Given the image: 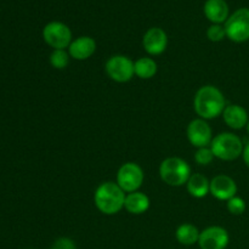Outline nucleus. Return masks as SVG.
Wrapping results in <instances>:
<instances>
[{"mask_svg":"<svg viewBox=\"0 0 249 249\" xmlns=\"http://www.w3.org/2000/svg\"><path fill=\"white\" fill-rule=\"evenodd\" d=\"M229 232L221 226H211L199 233L198 245L201 249H225L228 247Z\"/></svg>","mask_w":249,"mask_h":249,"instance_id":"obj_10","label":"nucleus"},{"mask_svg":"<svg viewBox=\"0 0 249 249\" xmlns=\"http://www.w3.org/2000/svg\"><path fill=\"white\" fill-rule=\"evenodd\" d=\"M107 75L117 83H126L134 77V62L124 55H114L107 60L105 66Z\"/></svg>","mask_w":249,"mask_h":249,"instance_id":"obj_8","label":"nucleus"},{"mask_svg":"<svg viewBox=\"0 0 249 249\" xmlns=\"http://www.w3.org/2000/svg\"><path fill=\"white\" fill-rule=\"evenodd\" d=\"M143 170L139 164L133 162L124 163L117 173V184L124 192L138 191L143 182Z\"/></svg>","mask_w":249,"mask_h":249,"instance_id":"obj_6","label":"nucleus"},{"mask_svg":"<svg viewBox=\"0 0 249 249\" xmlns=\"http://www.w3.org/2000/svg\"><path fill=\"white\" fill-rule=\"evenodd\" d=\"M124 208L126 212L135 215H140L147 212L150 208V198L142 192H131L125 196V202H124Z\"/></svg>","mask_w":249,"mask_h":249,"instance_id":"obj_16","label":"nucleus"},{"mask_svg":"<svg viewBox=\"0 0 249 249\" xmlns=\"http://www.w3.org/2000/svg\"><path fill=\"white\" fill-rule=\"evenodd\" d=\"M134 72L140 79H151L157 73V63L151 57H140L134 62Z\"/></svg>","mask_w":249,"mask_h":249,"instance_id":"obj_18","label":"nucleus"},{"mask_svg":"<svg viewBox=\"0 0 249 249\" xmlns=\"http://www.w3.org/2000/svg\"><path fill=\"white\" fill-rule=\"evenodd\" d=\"M186 186L189 194L195 198H203L211 192V181H208V179L199 173L190 177Z\"/></svg>","mask_w":249,"mask_h":249,"instance_id":"obj_17","label":"nucleus"},{"mask_svg":"<svg viewBox=\"0 0 249 249\" xmlns=\"http://www.w3.org/2000/svg\"><path fill=\"white\" fill-rule=\"evenodd\" d=\"M216 199L229 201L237 194V185L232 178L228 175H216L211 180V192Z\"/></svg>","mask_w":249,"mask_h":249,"instance_id":"obj_11","label":"nucleus"},{"mask_svg":"<svg viewBox=\"0 0 249 249\" xmlns=\"http://www.w3.org/2000/svg\"><path fill=\"white\" fill-rule=\"evenodd\" d=\"M199 233L201 232L198 231V229L192 224H182L177 229L175 237H177L178 242L181 245L192 246L195 243H198Z\"/></svg>","mask_w":249,"mask_h":249,"instance_id":"obj_19","label":"nucleus"},{"mask_svg":"<svg viewBox=\"0 0 249 249\" xmlns=\"http://www.w3.org/2000/svg\"><path fill=\"white\" fill-rule=\"evenodd\" d=\"M228 211L233 215H241L246 211V202L241 197H232L228 201Z\"/></svg>","mask_w":249,"mask_h":249,"instance_id":"obj_22","label":"nucleus"},{"mask_svg":"<svg viewBox=\"0 0 249 249\" xmlns=\"http://www.w3.org/2000/svg\"><path fill=\"white\" fill-rule=\"evenodd\" d=\"M51 249H75V245L71 238L61 237L53 242Z\"/></svg>","mask_w":249,"mask_h":249,"instance_id":"obj_24","label":"nucleus"},{"mask_svg":"<svg viewBox=\"0 0 249 249\" xmlns=\"http://www.w3.org/2000/svg\"><path fill=\"white\" fill-rule=\"evenodd\" d=\"M247 130H248V133H249V121H248V124H247Z\"/></svg>","mask_w":249,"mask_h":249,"instance_id":"obj_26","label":"nucleus"},{"mask_svg":"<svg viewBox=\"0 0 249 249\" xmlns=\"http://www.w3.org/2000/svg\"><path fill=\"white\" fill-rule=\"evenodd\" d=\"M70 53L66 50H53L50 55V63L56 70H63L70 63Z\"/></svg>","mask_w":249,"mask_h":249,"instance_id":"obj_20","label":"nucleus"},{"mask_svg":"<svg viewBox=\"0 0 249 249\" xmlns=\"http://www.w3.org/2000/svg\"><path fill=\"white\" fill-rule=\"evenodd\" d=\"M209 147L214 157L221 160H235L242 155L243 143L237 135L232 133H221L214 136Z\"/></svg>","mask_w":249,"mask_h":249,"instance_id":"obj_4","label":"nucleus"},{"mask_svg":"<svg viewBox=\"0 0 249 249\" xmlns=\"http://www.w3.org/2000/svg\"><path fill=\"white\" fill-rule=\"evenodd\" d=\"M187 139L195 147H208L213 140L212 128L204 119H194L187 125Z\"/></svg>","mask_w":249,"mask_h":249,"instance_id":"obj_9","label":"nucleus"},{"mask_svg":"<svg viewBox=\"0 0 249 249\" xmlns=\"http://www.w3.org/2000/svg\"><path fill=\"white\" fill-rule=\"evenodd\" d=\"M226 107L223 92L213 85H206L198 89L194 100V108L199 118L213 119L223 114Z\"/></svg>","mask_w":249,"mask_h":249,"instance_id":"obj_1","label":"nucleus"},{"mask_svg":"<svg viewBox=\"0 0 249 249\" xmlns=\"http://www.w3.org/2000/svg\"><path fill=\"white\" fill-rule=\"evenodd\" d=\"M96 51V41L90 36H79L68 46V53L78 61L88 60Z\"/></svg>","mask_w":249,"mask_h":249,"instance_id":"obj_13","label":"nucleus"},{"mask_svg":"<svg viewBox=\"0 0 249 249\" xmlns=\"http://www.w3.org/2000/svg\"><path fill=\"white\" fill-rule=\"evenodd\" d=\"M191 167L179 157H169L160 165V177L169 186L179 187L187 184L191 177Z\"/></svg>","mask_w":249,"mask_h":249,"instance_id":"obj_3","label":"nucleus"},{"mask_svg":"<svg viewBox=\"0 0 249 249\" xmlns=\"http://www.w3.org/2000/svg\"><path fill=\"white\" fill-rule=\"evenodd\" d=\"M223 118L226 125L231 129L240 130L248 124V113L240 105H229L223 112Z\"/></svg>","mask_w":249,"mask_h":249,"instance_id":"obj_14","label":"nucleus"},{"mask_svg":"<svg viewBox=\"0 0 249 249\" xmlns=\"http://www.w3.org/2000/svg\"><path fill=\"white\" fill-rule=\"evenodd\" d=\"M242 157H243V160H245L246 165L249 168V142L245 146V147H243Z\"/></svg>","mask_w":249,"mask_h":249,"instance_id":"obj_25","label":"nucleus"},{"mask_svg":"<svg viewBox=\"0 0 249 249\" xmlns=\"http://www.w3.org/2000/svg\"><path fill=\"white\" fill-rule=\"evenodd\" d=\"M214 155L211 147H201L196 151V153H195V160H196L199 165L211 164Z\"/></svg>","mask_w":249,"mask_h":249,"instance_id":"obj_21","label":"nucleus"},{"mask_svg":"<svg viewBox=\"0 0 249 249\" xmlns=\"http://www.w3.org/2000/svg\"><path fill=\"white\" fill-rule=\"evenodd\" d=\"M142 45L146 53H150V55H160L167 49V33L162 28H158V27L150 28L143 36Z\"/></svg>","mask_w":249,"mask_h":249,"instance_id":"obj_12","label":"nucleus"},{"mask_svg":"<svg viewBox=\"0 0 249 249\" xmlns=\"http://www.w3.org/2000/svg\"><path fill=\"white\" fill-rule=\"evenodd\" d=\"M207 36L211 41H221L226 36L225 28L220 24H212L207 31Z\"/></svg>","mask_w":249,"mask_h":249,"instance_id":"obj_23","label":"nucleus"},{"mask_svg":"<svg viewBox=\"0 0 249 249\" xmlns=\"http://www.w3.org/2000/svg\"><path fill=\"white\" fill-rule=\"evenodd\" d=\"M45 43L53 50H65L72 43V32L62 22H50L43 29Z\"/></svg>","mask_w":249,"mask_h":249,"instance_id":"obj_7","label":"nucleus"},{"mask_svg":"<svg viewBox=\"0 0 249 249\" xmlns=\"http://www.w3.org/2000/svg\"><path fill=\"white\" fill-rule=\"evenodd\" d=\"M204 15L214 24H220L229 18V6L225 0H207Z\"/></svg>","mask_w":249,"mask_h":249,"instance_id":"obj_15","label":"nucleus"},{"mask_svg":"<svg viewBox=\"0 0 249 249\" xmlns=\"http://www.w3.org/2000/svg\"><path fill=\"white\" fill-rule=\"evenodd\" d=\"M94 202L101 213L113 215L124 208L125 192L116 182H102L95 191Z\"/></svg>","mask_w":249,"mask_h":249,"instance_id":"obj_2","label":"nucleus"},{"mask_svg":"<svg viewBox=\"0 0 249 249\" xmlns=\"http://www.w3.org/2000/svg\"><path fill=\"white\" fill-rule=\"evenodd\" d=\"M226 36L235 43H243L249 39V9H238L226 19Z\"/></svg>","mask_w":249,"mask_h":249,"instance_id":"obj_5","label":"nucleus"}]
</instances>
